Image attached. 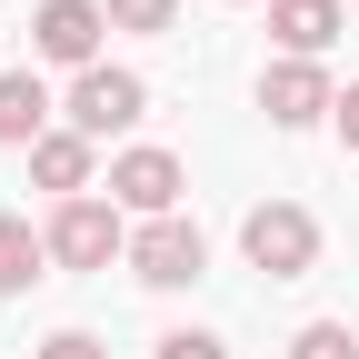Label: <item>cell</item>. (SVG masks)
<instances>
[{
  "instance_id": "11",
  "label": "cell",
  "mask_w": 359,
  "mask_h": 359,
  "mask_svg": "<svg viewBox=\"0 0 359 359\" xmlns=\"http://www.w3.org/2000/svg\"><path fill=\"white\" fill-rule=\"evenodd\" d=\"M40 259H50V240H40L30 219H0V290H30V280H50Z\"/></svg>"
},
{
  "instance_id": "2",
  "label": "cell",
  "mask_w": 359,
  "mask_h": 359,
  "mask_svg": "<svg viewBox=\"0 0 359 359\" xmlns=\"http://www.w3.org/2000/svg\"><path fill=\"white\" fill-rule=\"evenodd\" d=\"M50 259H60V269H110V259H130L120 200H60V210H50Z\"/></svg>"
},
{
  "instance_id": "15",
  "label": "cell",
  "mask_w": 359,
  "mask_h": 359,
  "mask_svg": "<svg viewBox=\"0 0 359 359\" xmlns=\"http://www.w3.org/2000/svg\"><path fill=\"white\" fill-rule=\"evenodd\" d=\"M160 359H219V339H210V330H170V339H160Z\"/></svg>"
},
{
  "instance_id": "10",
  "label": "cell",
  "mask_w": 359,
  "mask_h": 359,
  "mask_svg": "<svg viewBox=\"0 0 359 359\" xmlns=\"http://www.w3.org/2000/svg\"><path fill=\"white\" fill-rule=\"evenodd\" d=\"M30 170H40V190H60V200H90V140H80V130H50V140L30 150Z\"/></svg>"
},
{
  "instance_id": "13",
  "label": "cell",
  "mask_w": 359,
  "mask_h": 359,
  "mask_svg": "<svg viewBox=\"0 0 359 359\" xmlns=\"http://www.w3.org/2000/svg\"><path fill=\"white\" fill-rule=\"evenodd\" d=\"M100 11H110V30H170L180 0H100Z\"/></svg>"
},
{
  "instance_id": "12",
  "label": "cell",
  "mask_w": 359,
  "mask_h": 359,
  "mask_svg": "<svg viewBox=\"0 0 359 359\" xmlns=\"http://www.w3.org/2000/svg\"><path fill=\"white\" fill-rule=\"evenodd\" d=\"M290 359H359V339H349V320H309L290 339Z\"/></svg>"
},
{
  "instance_id": "5",
  "label": "cell",
  "mask_w": 359,
  "mask_h": 359,
  "mask_svg": "<svg viewBox=\"0 0 359 359\" xmlns=\"http://www.w3.org/2000/svg\"><path fill=\"white\" fill-rule=\"evenodd\" d=\"M100 30H110L100 0H40V20H30L40 60H70V70H100Z\"/></svg>"
},
{
  "instance_id": "14",
  "label": "cell",
  "mask_w": 359,
  "mask_h": 359,
  "mask_svg": "<svg viewBox=\"0 0 359 359\" xmlns=\"http://www.w3.org/2000/svg\"><path fill=\"white\" fill-rule=\"evenodd\" d=\"M40 359H110V349L90 339V330H60V339H40Z\"/></svg>"
},
{
  "instance_id": "7",
  "label": "cell",
  "mask_w": 359,
  "mask_h": 359,
  "mask_svg": "<svg viewBox=\"0 0 359 359\" xmlns=\"http://www.w3.org/2000/svg\"><path fill=\"white\" fill-rule=\"evenodd\" d=\"M259 110L280 120V130H309L320 110H339V90L320 80V60H280V70L259 80Z\"/></svg>"
},
{
  "instance_id": "6",
  "label": "cell",
  "mask_w": 359,
  "mask_h": 359,
  "mask_svg": "<svg viewBox=\"0 0 359 359\" xmlns=\"http://www.w3.org/2000/svg\"><path fill=\"white\" fill-rule=\"evenodd\" d=\"M110 200L140 219H180V160L170 150H120L110 160Z\"/></svg>"
},
{
  "instance_id": "1",
  "label": "cell",
  "mask_w": 359,
  "mask_h": 359,
  "mask_svg": "<svg viewBox=\"0 0 359 359\" xmlns=\"http://www.w3.org/2000/svg\"><path fill=\"white\" fill-rule=\"evenodd\" d=\"M240 250L259 280H309V259H320V219H309L299 200H259L240 219Z\"/></svg>"
},
{
  "instance_id": "4",
  "label": "cell",
  "mask_w": 359,
  "mask_h": 359,
  "mask_svg": "<svg viewBox=\"0 0 359 359\" xmlns=\"http://www.w3.org/2000/svg\"><path fill=\"white\" fill-rule=\"evenodd\" d=\"M130 269H140L150 290H190L200 269H210V240L190 230V219H150V230L130 240Z\"/></svg>"
},
{
  "instance_id": "3",
  "label": "cell",
  "mask_w": 359,
  "mask_h": 359,
  "mask_svg": "<svg viewBox=\"0 0 359 359\" xmlns=\"http://www.w3.org/2000/svg\"><path fill=\"white\" fill-rule=\"evenodd\" d=\"M150 110V80L140 70H80L70 80V130H80V140H110V130H130V120H140Z\"/></svg>"
},
{
  "instance_id": "9",
  "label": "cell",
  "mask_w": 359,
  "mask_h": 359,
  "mask_svg": "<svg viewBox=\"0 0 359 359\" xmlns=\"http://www.w3.org/2000/svg\"><path fill=\"white\" fill-rule=\"evenodd\" d=\"M269 30L290 40V60H320L349 20H339V0H269Z\"/></svg>"
},
{
  "instance_id": "16",
  "label": "cell",
  "mask_w": 359,
  "mask_h": 359,
  "mask_svg": "<svg viewBox=\"0 0 359 359\" xmlns=\"http://www.w3.org/2000/svg\"><path fill=\"white\" fill-rule=\"evenodd\" d=\"M339 140H349V150H359V80H349V90H339Z\"/></svg>"
},
{
  "instance_id": "8",
  "label": "cell",
  "mask_w": 359,
  "mask_h": 359,
  "mask_svg": "<svg viewBox=\"0 0 359 359\" xmlns=\"http://www.w3.org/2000/svg\"><path fill=\"white\" fill-rule=\"evenodd\" d=\"M0 140H20V150L50 140V90H40V70H0Z\"/></svg>"
}]
</instances>
